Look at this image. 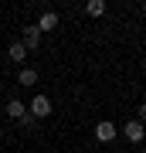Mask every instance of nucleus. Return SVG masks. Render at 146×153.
<instances>
[{
    "instance_id": "nucleus-9",
    "label": "nucleus",
    "mask_w": 146,
    "mask_h": 153,
    "mask_svg": "<svg viewBox=\"0 0 146 153\" xmlns=\"http://www.w3.org/2000/svg\"><path fill=\"white\" fill-rule=\"evenodd\" d=\"M7 55H10V61H17V65H24V58H27V48L21 41H14L10 44V51H7Z\"/></svg>"
},
{
    "instance_id": "nucleus-4",
    "label": "nucleus",
    "mask_w": 146,
    "mask_h": 153,
    "mask_svg": "<svg viewBox=\"0 0 146 153\" xmlns=\"http://www.w3.org/2000/svg\"><path fill=\"white\" fill-rule=\"evenodd\" d=\"M21 44H24L27 51H34V48H41V31L34 27V24H27V27H24V34H21Z\"/></svg>"
},
{
    "instance_id": "nucleus-2",
    "label": "nucleus",
    "mask_w": 146,
    "mask_h": 153,
    "mask_svg": "<svg viewBox=\"0 0 146 153\" xmlns=\"http://www.w3.org/2000/svg\"><path fill=\"white\" fill-rule=\"evenodd\" d=\"M27 112L34 116V119H44V116H51V99L48 95H34L31 105H27Z\"/></svg>"
},
{
    "instance_id": "nucleus-12",
    "label": "nucleus",
    "mask_w": 146,
    "mask_h": 153,
    "mask_svg": "<svg viewBox=\"0 0 146 153\" xmlns=\"http://www.w3.org/2000/svg\"><path fill=\"white\" fill-rule=\"evenodd\" d=\"M133 153H139V150H133Z\"/></svg>"
},
{
    "instance_id": "nucleus-5",
    "label": "nucleus",
    "mask_w": 146,
    "mask_h": 153,
    "mask_svg": "<svg viewBox=\"0 0 146 153\" xmlns=\"http://www.w3.org/2000/svg\"><path fill=\"white\" fill-rule=\"evenodd\" d=\"M34 27H38L41 34H48V31H54V27H58V14H54V10H44V14L38 17V24H34Z\"/></svg>"
},
{
    "instance_id": "nucleus-7",
    "label": "nucleus",
    "mask_w": 146,
    "mask_h": 153,
    "mask_svg": "<svg viewBox=\"0 0 146 153\" xmlns=\"http://www.w3.org/2000/svg\"><path fill=\"white\" fill-rule=\"evenodd\" d=\"M105 10H109L105 0H88V4H85V14H88V17H102Z\"/></svg>"
},
{
    "instance_id": "nucleus-1",
    "label": "nucleus",
    "mask_w": 146,
    "mask_h": 153,
    "mask_svg": "<svg viewBox=\"0 0 146 153\" xmlns=\"http://www.w3.org/2000/svg\"><path fill=\"white\" fill-rule=\"evenodd\" d=\"M122 136L129 140L133 146H139V143L146 140V126H143V123H136V119H129V123L122 126Z\"/></svg>"
},
{
    "instance_id": "nucleus-6",
    "label": "nucleus",
    "mask_w": 146,
    "mask_h": 153,
    "mask_svg": "<svg viewBox=\"0 0 146 153\" xmlns=\"http://www.w3.org/2000/svg\"><path fill=\"white\" fill-rule=\"evenodd\" d=\"M17 82H21L24 88H31V85H38V68H21V71H17Z\"/></svg>"
},
{
    "instance_id": "nucleus-11",
    "label": "nucleus",
    "mask_w": 146,
    "mask_h": 153,
    "mask_svg": "<svg viewBox=\"0 0 146 153\" xmlns=\"http://www.w3.org/2000/svg\"><path fill=\"white\" fill-rule=\"evenodd\" d=\"M136 123H143V126H146V102L136 105Z\"/></svg>"
},
{
    "instance_id": "nucleus-8",
    "label": "nucleus",
    "mask_w": 146,
    "mask_h": 153,
    "mask_svg": "<svg viewBox=\"0 0 146 153\" xmlns=\"http://www.w3.org/2000/svg\"><path fill=\"white\" fill-rule=\"evenodd\" d=\"M24 112H27V105L21 102V99H10V102H7V116H10V119H21Z\"/></svg>"
},
{
    "instance_id": "nucleus-10",
    "label": "nucleus",
    "mask_w": 146,
    "mask_h": 153,
    "mask_svg": "<svg viewBox=\"0 0 146 153\" xmlns=\"http://www.w3.org/2000/svg\"><path fill=\"white\" fill-rule=\"evenodd\" d=\"M17 123H21L24 129H34V126H38V119H34L31 112H24V116H21V119H17Z\"/></svg>"
},
{
    "instance_id": "nucleus-3",
    "label": "nucleus",
    "mask_w": 146,
    "mask_h": 153,
    "mask_svg": "<svg viewBox=\"0 0 146 153\" xmlns=\"http://www.w3.org/2000/svg\"><path fill=\"white\" fill-rule=\"evenodd\" d=\"M95 140H99V143H112V140H119V129H116V123L102 119V123L95 126Z\"/></svg>"
}]
</instances>
